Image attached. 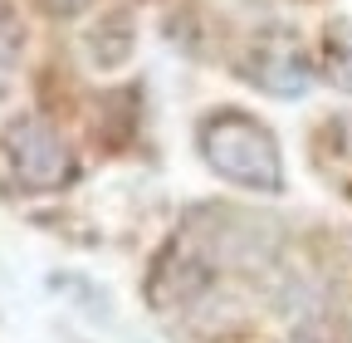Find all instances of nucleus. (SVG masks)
<instances>
[{"label": "nucleus", "instance_id": "1", "mask_svg": "<svg viewBox=\"0 0 352 343\" xmlns=\"http://www.w3.org/2000/svg\"><path fill=\"white\" fill-rule=\"evenodd\" d=\"M201 152L235 187H250V191H279L284 187V162H279L274 133L240 108L210 113L201 123Z\"/></svg>", "mask_w": 352, "mask_h": 343}, {"label": "nucleus", "instance_id": "2", "mask_svg": "<svg viewBox=\"0 0 352 343\" xmlns=\"http://www.w3.org/2000/svg\"><path fill=\"white\" fill-rule=\"evenodd\" d=\"M215 284V255L196 231H182L147 270V304L157 314L196 309Z\"/></svg>", "mask_w": 352, "mask_h": 343}, {"label": "nucleus", "instance_id": "3", "mask_svg": "<svg viewBox=\"0 0 352 343\" xmlns=\"http://www.w3.org/2000/svg\"><path fill=\"white\" fill-rule=\"evenodd\" d=\"M0 152H6L10 177H15L25 191H59V187L74 182V172H78L69 143H64L44 118H34V113H30V118H15V123L6 127Z\"/></svg>", "mask_w": 352, "mask_h": 343}, {"label": "nucleus", "instance_id": "4", "mask_svg": "<svg viewBox=\"0 0 352 343\" xmlns=\"http://www.w3.org/2000/svg\"><path fill=\"white\" fill-rule=\"evenodd\" d=\"M240 74L254 83V89L264 94H274V98H298L308 94V83H314V74H308V59L298 50V39L289 30H274V34H264L250 45Z\"/></svg>", "mask_w": 352, "mask_h": 343}, {"label": "nucleus", "instance_id": "5", "mask_svg": "<svg viewBox=\"0 0 352 343\" xmlns=\"http://www.w3.org/2000/svg\"><path fill=\"white\" fill-rule=\"evenodd\" d=\"M83 45H88V59H94L98 69H118V64L132 54V45H138V34H132V15H127V10L103 15L94 30L83 34Z\"/></svg>", "mask_w": 352, "mask_h": 343}, {"label": "nucleus", "instance_id": "6", "mask_svg": "<svg viewBox=\"0 0 352 343\" xmlns=\"http://www.w3.org/2000/svg\"><path fill=\"white\" fill-rule=\"evenodd\" d=\"M323 59H328V79L338 83V89L352 94V20H338V25L328 30Z\"/></svg>", "mask_w": 352, "mask_h": 343}, {"label": "nucleus", "instance_id": "7", "mask_svg": "<svg viewBox=\"0 0 352 343\" xmlns=\"http://www.w3.org/2000/svg\"><path fill=\"white\" fill-rule=\"evenodd\" d=\"M318 152H323L328 162H352V118H347V113H338V118L323 123Z\"/></svg>", "mask_w": 352, "mask_h": 343}, {"label": "nucleus", "instance_id": "8", "mask_svg": "<svg viewBox=\"0 0 352 343\" xmlns=\"http://www.w3.org/2000/svg\"><path fill=\"white\" fill-rule=\"evenodd\" d=\"M20 45H25V25H20V15L6 6V0H0V74L15 64Z\"/></svg>", "mask_w": 352, "mask_h": 343}, {"label": "nucleus", "instance_id": "9", "mask_svg": "<svg viewBox=\"0 0 352 343\" xmlns=\"http://www.w3.org/2000/svg\"><path fill=\"white\" fill-rule=\"evenodd\" d=\"M284 343H333V333H328V324H303V329H294Z\"/></svg>", "mask_w": 352, "mask_h": 343}, {"label": "nucleus", "instance_id": "10", "mask_svg": "<svg viewBox=\"0 0 352 343\" xmlns=\"http://www.w3.org/2000/svg\"><path fill=\"white\" fill-rule=\"evenodd\" d=\"M39 6L50 10V15H59V20H69V15H78L88 6V0H39Z\"/></svg>", "mask_w": 352, "mask_h": 343}]
</instances>
